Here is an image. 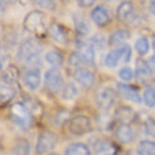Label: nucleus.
<instances>
[{
	"label": "nucleus",
	"mask_w": 155,
	"mask_h": 155,
	"mask_svg": "<svg viewBox=\"0 0 155 155\" xmlns=\"http://www.w3.org/2000/svg\"><path fill=\"white\" fill-rule=\"evenodd\" d=\"M97 103L99 106L107 110V109H110L113 104H114V100H116V94H114V90L110 89V87H104V89H100L97 92Z\"/></svg>",
	"instance_id": "nucleus-9"
},
{
	"label": "nucleus",
	"mask_w": 155,
	"mask_h": 155,
	"mask_svg": "<svg viewBox=\"0 0 155 155\" xmlns=\"http://www.w3.org/2000/svg\"><path fill=\"white\" fill-rule=\"evenodd\" d=\"M96 0H78V3L81 7H90L92 4H94Z\"/></svg>",
	"instance_id": "nucleus-36"
},
{
	"label": "nucleus",
	"mask_w": 155,
	"mask_h": 155,
	"mask_svg": "<svg viewBox=\"0 0 155 155\" xmlns=\"http://www.w3.org/2000/svg\"><path fill=\"white\" fill-rule=\"evenodd\" d=\"M44 83L47 86V89H49L54 93H58L62 89V86H64V78H62L59 71L52 68V69H48L45 72Z\"/></svg>",
	"instance_id": "nucleus-7"
},
{
	"label": "nucleus",
	"mask_w": 155,
	"mask_h": 155,
	"mask_svg": "<svg viewBox=\"0 0 155 155\" xmlns=\"http://www.w3.org/2000/svg\"><path fill=\"white\" fill-rule=\"evenodd\" d=\"M49 35L52 38L54 42H57L59 45H65L68 42V33H66V30L64 28V25L61 24H54L49 27L48 30Z\"/></svg>",
	"instance_id": "nucleus-12"
},
{
	"label": "nucleus",
	"mask_w": 155,
	"mask_h": 155,
	"mask_svg": "<svg viewBox=\"0 0 155 155\" xmlns=\"http://www.w3.org/2000/svg\"><path fill=\"white\" fill-rule=\"evenodd\" d=\"M57 145V135L52 131H42L38 135L37 145H35V152L37 154H48Z\"/></svg>",
	"instance_id": "nucleus-5"
},
{
	"label": "nucleus",
	"mask_w": 155,
	"mask_h": 155,
	"mask_svg": "<svg viewBox=\"0 0 155 155\" xmlns=\"http://www.w3.org/2000/svg\"><path fill=\"white\" fill-rule=\"evenodd\" d=\"M75 81L78 83H81L83 87H90L94 83V75L87 69L78 68L76 72H75Z\"/></svg>",
	"instance_id": "nucleus-14"
},
{
	"label": "nucleus",
	"mask_w": 155,
	"mask_h": 155,
	"mask_svg": "<svg viewBox=\"0 0 155 155\" xmlns=\"http://www.w3.org/2000/svg\"><path fill=\"white\" fill-rule=\"evenodd\" d=\"M45 61L52 66H59L64 62V55L59 51L54 49V51H49V52L45 54Z\"/></svg>",
	"instance_id": "nucleus-20"
},
{
	"label": "nucleus",
	"mask_w": 155,
	"mask_h": 155,
	"mask_svg": "<svg viewBox=\"0 0 155 155\" xmlns=\"http://www.w3.org/2000/svg\"><path fill=\"white\" fill-rule=\"evenodd\" d=\"M138 154L141 155H152L155 152V144L154 141H150V140H144L138 144Z\"/></svg>",
	"instance_id": "nucleus-22"
},
{
	"label": "nucleus",
	"mask_w": 155,
	"mask_h": 155,
	"mask_svg": "<svg viewBox=\"0 0 155 155\" xmlns=\"http://www.w3.org/2000/svg\"><path fill=\"white\" fill-rule=\"evenodd\" d=\"M128 37H130L128 31H126V30H117V31H114L110 35V44L118 45V44H121V42H124Z\"/></svg>",
	"instance_id": "nucleus-23"
},
{
	"label": "nucleus",
	"mask_w": 155,
	"mask_h": 155,
	"mask_svg": "<svg viewBox=\"0 0 155 155\" xmlns=\"http://www.w3.org/2000/svg\"><path fill=\"white\" fill-rule=\"evenodd\" d=\"M118 76H120V79H121V81L130 82V81H133V78H134V72H133V69H130L128 66H124V68H121V69H120Z\"/></svg>",
	"instance_id": "nucleus-30"
},
{
	"label": "nucleus",
	"mask_w": 155,
	"mask_h": 155,
	"mask_svg": "<svg viewBox=\"0 0 155 155\" xmlns=\"http://www.w3.org/2000/svg\"><path fill=\"white\" fill-rule=\"evenodd\" d=\"M76 54L79 57V59H81V64H85V65H93L94 64L96 54H94V48L90 44L79 45Z\"/></svg>",
	"instance_id": "nucleus-10"
},
{
	"label": "nucleus",
	"mask_w": 155,
	"mask_h": 155,
	"mask_svg": "<svg viewBox=\"0 0 155 155\" xmlns=\"http://www.w3.org/2000/svg\"><path fill=\"white\" fill-rule=\"evenodd\" d=\"M154 3H155V0H151V3H150V12H151V14H154Z\"/></svg>",
	"instance_id": "nucleus-38"
},
{
	"label": "nucleus",
	"mask_w": 155,
	"mask_h": 155,
	"mask_svg": "<svg viewBox=\"0 0 155 155\" xmlns=\"http://www.w3.org/2000/svg\"><path fill=\"white\" fill-rule=\"evenodd\" d=\"M2 68H3V65H2V61H0V71H2Z\"/></svg>",
	"instance_id": "nucleus-39"
},
{
	"label": "nucleus",
	"mask_w": 155,
	"mask_h": 155,
	"mask_svg": "<svg viewBox=\"0 0 155 155\" xmlns=\"http://www.w3.org/2000/svg\"><path fill=\"white\" fill-rule=\"evenodd\" d=\"M93 130L92 128V121L90 118L85 114H79L76 117L71 118L69 121V131L75 135H83L87 134Z\"/></svg>",
	"instance_id": "nucleus-6"
},
{
	"label": "nucleus",
	"mask_w": 155,
	"mask_h": 155,
	"mask_svg": "<svg viewBox=\"0 0 155 155\" xmlns=\"http://www.w3.org/2000/svg\"><path fill=\"white\" fill-rule=\"evenodd\" d=\"M69 64H71V65H74V66H79V65H81V59H79V57H78L76 52H75L74 55H71Z\"/></svg>",
	"instance_id": "nucleus-35"
},
{
	"label": "nucleus",
	"mask_w": 155,
	"mask_h": 155,
	"mask_svg": "<svg viewBox=\"0 0 155 155\" xmlns=\"http://www.w3.org/2000/svg\"><path fill=\"white\" fill-rule=\"evenodd\" d=\"M13 96V90H7V92H4L3 87H0V103H6L8 102Z\"/></svg>",
	"instance_id": "nucleus-32"
},
{
	"label": "nucleus",
	"mask_w": 155,
	"mask_h": 155,
	"mask_svg": "<svg viewBox=\"0 0 155 155\" xmlns=\"http://www.w3.org/2000/svg\"><path fill=\"white\" fill-rule=\"evenodd\" d=\"M90 18L97 27H104L106 24L110 23V14L104 6H96L90 12Z\"/></svg>",
	"instance_id": "nucleus-8"
},
{
	"label": "nucleus",
	"mask_w": 155,
	"mask_h": 155,
	"mask_svg": "<svg viewBox=\"0 0 155 155\" xmlns=\"http://www.w3.org/2000/svg\"><path fill=\"white\" fill-rule=\"evenodd\" d=\"M118 92L124 99H127L128 102L133 103H141V96H140V92L135 87L130 85H126V83H118L117 86Z\"/></svg>",
	"instance_id": "nucleus-11"
},
{
	"label": "nucleus",
	"mask_w": 155,
	"mask_h": 155,
	"mask_svg": "<svg viewBox=\"0 0 155 155\" xmlns=\"http://www.w3.org/2000/svg\"><path fill=\"white\" fill-rule=\"evenodd\" d=\"M33 2L42 8H47V10H55V2H54V0H33Z\"/></svg>",
	"instance_id": "nucleus-31"
},
{
	"label": "nucleus",
	"mask_w": 155,
	"mask_h": 155,
	"mask_svg": "<svg viewBox=\"0 0 155 155\" xmlns=\"http://www.w3.org/2000/svg\"><path fill=\"white\" fill-rule=\"evenodd\" d=\"M41 83V75L37 68H31L24 74V85L30 90H35L40 87Z\"/></svg>",
	"instance_id": "nucleus-13"
},
{
	"label": "nucleus",
	"mask_w": 155,
	"mask_h": 155,
	"mask_svg": "<svg viewBox=\"0 0 155 155\" xmlns=\"http://www.w3.org/2000/svg\"><path fill=\"white\" fill-rule=\"evenodd\" d=\"M116 137H117V140L120 141V143L128 144V143H131V141L134 140L135 134H134V130H133L128 124L123 123L121 126L116 130Z\"/></svg>",
	"instance_id": "nucleus-15"
},
{
	"label": "nucleus",
	"mask_w": 155,
	"mask_h": 155,
	"mask_svg": "<svg viewBox=\"0 0 155 155\" xmlns=\"http://www.w3.org/2000/svg\"><path fill=\"white\" fill-rule=\"evenodd\" d=\"M24 28L34 34L42 33L45 30V14L38 10L30 12L24 20Z\"/></svg>",
	"instance_id": "nucleus-3"
},
{
	"label": "nucleus",
	"mask_w": 155,
	"mask_h": 155,
	"mask_svg": "<svg viewBox=\"0 0 155 155\" xmlns=\"http://www.w3.org/2000/svg\"><path fill=\"white\" fill-rule=\"evenodd\" d=\"M13 152L14 154H28L30 152V144L25 141V140H21L14 145L13 148Z\"/></svg>",
	"instance_id": "nucleus-29"
},
{
	"label": "nucleus",
	"mask_w": 155,
	"mask_h": 155,
	"mask_svg": "<svg viewBox=\"0 0 155 155\" xmlns=\"http://www.w3.org/2000/svg\"><path fill=\"white\" fill-rule=\"evenodd\" d=\"M154 71L148 66V64L145 61H138L137 62V78L140 81H147L152 76Z\"/></svg>",
	"instance_id": "nucleus-19"
},
{
	"label": "nucleus",
	"mask_w": 155,
	"mask_h": 155,
	"mask_svg": "<svg viewBox=\"0 0 155 155\" xmlns=\"http://www.w3.org/2000/svg\"><path fill=\"white\" fill-rule=\"evenodd\" d=\"M144 102L148 107H154L155 106V89L154 86H148L145 92H144Z\"/></svg>",
	"instance_id": "nucleus-27"
},
{
	"label": "nucleus",
	"mask_w": 155,
	"mask_h": 155,
	"mask_svg": "<svg viewBox=\"0 0 155 155\" xmlns=\"http://www.w3.org/2000/svg\"><path fill=\"white\" fill-rule=\"evenodd\" d=\"M135 49L140 55H145L150 49V42H148L147 38H138L135 42Z\"/></svg>",
	"instance_id": "nucleus-28"
},
{
	"label": "nucleus",
	"mask_w": 155,
	"mask_h": 155,
	"mask_svg": "<svg viewBox=\"0 0 155 155\" xmlns=\"http://www.w3.org/2000/svg\"><path fill=\"white\" fill-rule=\"evenodd\" d=\"M10 117L23 130H28L33 126V116L30 113L28 107L24 106L23 103H14L10 107Z\"/></svg>",
	"instance_id": "nucleus-2"
},
{
	"label": "nucleus",
	"mask_w": 155,
	"mask_h": 155,
	"mask_svg": "<svg viewBox=\"0 0 155 155\" xmlns=\"http://www.w3.org/2000/svg\"><path fill=\"white\" fill-rule=\"evenodd\" d=\"M3 81L7 83V85H13L14 82L17 81V69L14 66H8L7 69L3 72Z\"/></svg>",
	"instance_id": "nucleus-26"
},
{
	"label": "nucleus",
	"mask_w": 155,
	"mask_h": 155,
	"mask_svg": "<svg viewBox=\"0 0 155 155\" xmlns=\"http://www.w3.org/2000/svg\"><path fill=\"white\" fill-rule=\"evenodd\" d=\"M131 58V48L128 45H124L121 48L111 49L104 58V65L107 68H116L118 62H128Z\"/></svg>",
	"instance_id": "nucleus-4"
},
{
	"label": "nucleus",
	"mask_w": 155,
	"mask_h": 155,
	"mask_svg": "<svg viewBox=\"0 0 155 155\" xmlns=\"http://www.w3.org/2000/svg\"><path fill=\"white\" fill-rule=\"evenodd\" d=\"M93 150L96 154H114L116 147L106 140H100L93 145Z\"/></svg>",
	"instance_id": "nucleus-18"
},
{
	"label": "nucleus",
	"mask_w": 155,
	"mask_h": 155,
	"mask_svg": "<svg viewBox=\"0 0 155 155\" xmlns=\"http://www.w3.org/2000/svg\"><path fill=\"white\" fill-rule=\"evenodd\" d=\"M78 94V87L75 83H66L64 86V90H62V97L65 100H71V99L76 97Z\"/></svg>",
	"instance_id": "nucleus-25"
},
{
	"label": "nucleus",
	"mask_w": 155,
	"mask_h": 155,
	"mask_svg": "<svg viewBox=\"0 0 155 155\" xmlns=\"http://www.w3.org/2000/svg\"><path fill=\"white\" fill-rule=\"evenodd\" d=\"M116 14H117L118 20L128 21V17H131L134 14V6H133L131 2H123L117 7V10H116Z\"/></svg>",
	"instance_id": "nucleus-16"
},
{
	"label": "nucleus",
	"mask_w": 155,
	"mask_h": 155,
	"mask_svg": "<svg viewBox=\"0 0 155 155\" xmlns=\"http://www.w3.org/2000/svg\"><path fill=\"white\" fill-rule=\"evenodd\" d=\"M90 150L87 145H85V144H79V143H75V144H71V145H68L65 150V154L66 155H89L90 154Z\"/></svg>",
	"instance_id": "nucleus-17"
},
{
	"label": "nucleus",
	"mask_w": 155,
	"mask_h": 155,
	"mask_svg": "<svg viewBox=\"0 0 155 155\" xmlns=\"http://www.w3.org/2000/svg\"><path fill=\"white\" fill-rule=\"evenodd\" d=\"M133 116H134V111L131 109H128V107H118L117 111H116V118H118L123 123L130 121L133 118Z\"/></svg>",
	"instance_id": "nucleus-24"
},
{
	"label": "nucleus",
	"mask_w": 155,
	"mask_h": 155,
	"mask_svg": "<svg viewBox=\"0 0 155 155\" xmlns=\"http://www.w3.org/2000/svg\"><path fill=\"white\" fill-rule=\"evenodd\" d=\"M41 44L37 40H28L20 47L17 58L27 65H40Z\"/></svg>",
	"instance_id": "nucleus-1"
},
{
	"label": "nucleus",
	"mask_w": 155,
	"mask_h": 155,
	"mask_svg": "<svg viewBox=\"0 0 155 155\" xmlns=\"http://www.w3.org/2000/svg\"><path fill=\"white\" fill-rule=\"evenodd\" d=\"M74 23H75V27H76V31L81 35H86V34H89L90 28H89V24L86 23V20L81 14H75L74 16Z\"/></svg>",
	"instance_id": "nucleus-21"
},
{
	"label": "nucleus",
	"mask_w": 155,
	"mask_h": 155,
	"mask_svg": "<svg viewBox=\"0 0 155 155\" xmlns=\"http://www.w3.org/2000/svg\"><path fill=\"white\" fill-rule=\"evenodd\" d=\"M16 0H0V12H4L7 7H10Z\"/></svg>",
	"instance_id": "nucleus-34"
},
{
	"label": "nucleus",
	"mask_w": 155,
	"mask_h": 155,
	"mask_svg": "<svg viewBox=\"0 0 155 155\" xmlns=\"http://www.w3.org/2000/svg\"><path fill=\"white\" fill-rule=\"evenodd\" d=\"M154 61H155V57H154V55H152V57L150 58V59H148V62H147V64H148V66H150V68H151L152 71H154Z\"/></svg>",
	"instance_id": "nucleus-37"
},
{
	"label": "nucleus",
	"mask_w": 155,
	"mask_h": 155,
	"mask_svg": "<svg viewBox=\"0 0 155 155\" xmlns=\"http://www.w3.org/2000/svg\"><path fill=\"white\" fill-rule=\"evenodd\" d=\"M145 133L148 135L154 137V120L152 118H148L147 123H145Z\"/></svg>",
	"instance_id": "nucleus-33"
}]
</instances>
